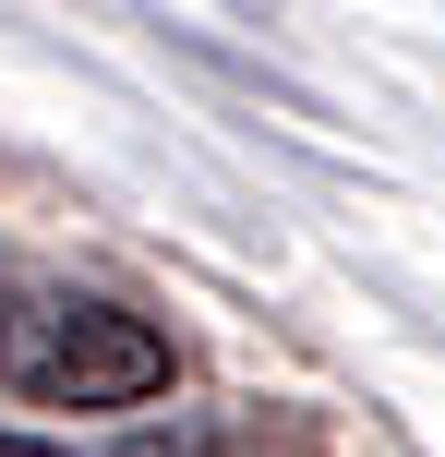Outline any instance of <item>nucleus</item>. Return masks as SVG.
I'll return each instance as SVG.
<instances>
[{"label": "nucleus", "mask_w": 445, "mask_h": 457, "mask_svg": "<svg viewBox=\"0 0 445 457\" xmlns=\"http://www.w3.org/2000/svg\"><path fill=\"white\" fill-rule=\"evenodd\" d=\"M0 289H12V277H0Z\"/></svg>", "instance_id": "7ed1b4c3"}, {"label": "nucleus", "mask_w": 445, "mask_h": 457, "mask_svg": "<svg viewBox=\"0 0 445 457\" xmlns=\"http://www.w3.org/2000/svg\"><path fill=\"white\" fill-rule=\"evenodd\" d=\"M0 386L24 410H144L169 397V337L96 289H0Z\"/></svg>", "instance_id": "f257e3e1"}, {"label": "nucleus", "mask_w": 445, "mask_h": 457, "mask_svg": "<svg viewBox=\"0 0 445 457\" xmlns=\"http://www.w3.org/2000/svg\"><path fill=\"white\" fill-rule=\"evenodd\" d=\"M0 457H72V445H37V434H0Z\"/></svg>", "instance_id": "f03ea898"}]
</instances>
